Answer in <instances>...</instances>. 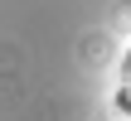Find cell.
Segmentation results:
<instances>
[{
	"label": "cell",
	"mask_w": 131,
	"mask_h": 121,
	"mask_svg": "<svg viewBox=\"0 0 131 121\" xmlns=\"http://www.w3.org/2000/svg\"><path fill=\"white\" fill-rule=\"evenodd\" d=\"M122 107H131V97H122Z\"/></svg>",
	"instance_id": "6da1fadb"
}]
</instances>
